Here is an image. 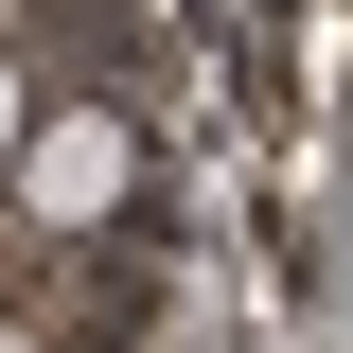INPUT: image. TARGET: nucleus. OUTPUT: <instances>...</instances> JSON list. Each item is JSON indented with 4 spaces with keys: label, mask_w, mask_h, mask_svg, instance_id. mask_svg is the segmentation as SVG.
<instances>
[{
    "label": "nucleus",
    "mask_w": 353,
    "mask_h": 353,
    "mask_svg": "<svg viewBox=\"0 0 353 353\" xmlns=\"http://www.w3.org/2000/svg\"><path fill=\"white\" fill-rule=\"evenodd\" d=\"M0 353H36V336H0Z\"/></svg>",
    "instance_id": "7ed1b4c3"
},
{
    "label": "nucleus",
    "mask_w": 353,
    "mask_h": 353,
    "mask_svg": "<svg viewBox=\"0 0 353 353\" xmlns=\"http://www.w3.org/2000/svg\"><path fill=\"white\" fill-rule=\"evenodd\" d=\"M18 141H36V124H18V71H0V159H18Z\"/></svg>",
    "instance_id": "f03ea898"
},
{
    "label": "nucleus",
    "mask_w": 353,
    "mask_h": 353,
    "mask_svg": "<svg viewBox=\"0 0 353 353\" xmlns=\"http://www.w3.org/2000/svg\"><path fill=\"white\" fill-rule=\"evenodd\" d=\"M18 194H36V230H106L141 194V141H124V106H53L36 141H18Z\"/></svg>",
    "instance_id": "f257e3e1"
}]
</instances>
